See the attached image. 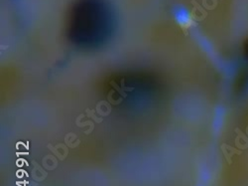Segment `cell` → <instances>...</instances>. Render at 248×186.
Segmentation results:
<instances>
[{
  "label": "cell",
  "mask_w": 248,
  "mask_h": 186,
  "mask_svg": "<svg viewBox=\"0 0 248 186\" xmlns=\"http://www.w3.org/2000/svg\"><path fill=\"white\" fill-rule=\"evenodd\" d=\"M175 15H176V17H177V20L179 21V23H181V24L187 25L190 22L189 14H188L187 10L184 8H178L177 11L175 12Z\"/></svg>",
  "instance_id": "cell-1"
}]
</instances>
